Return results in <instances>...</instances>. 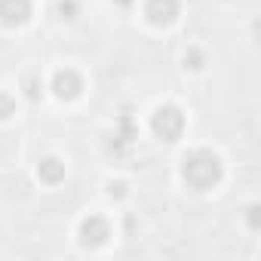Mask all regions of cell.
<instances>
[{
    "mask_svg": "<svg viewBox=\"0 0 261 261\" xmlns=\"http://www.w3.org/2000/svg\"><path fill=\"white\" fill-rule=\"evenodd\" d=\"M181 175L188 181V188L194 191H209L221 181V160L212 154V151H191L185 160H181Z\"/></svg>",
    "mask_w": 261,
    "mask_h": 261,
    "instance_id": "obj_1",
    "label": "cell"
},
{
    "mask_svg": "<svg viewBox=\"0 0 261 261\" xmlns=\"http://www.w3.org/2000/svg\"><path fill=\"white\" fill-rule=\"evenodd\" d=\"M151 126H154V133H157L163 142H178L181 133H185V114H181L175 105H163V108H157Z\"/></svg>",
    "mask_w": 261,
    "mask_h": 261,
    "instance_id": "obj_2",
    "label": "cell"
},
{
    "mask_svg": "<svg viewBox=\"0 0 261 261\" xmlns=\"http://www.w3.org/2000/svg\"><path fill=\"white\" fill-rule=\"evenodd\" d=\"M31 19V0H0V22L7 28H19Z\"/></svg>",
    "mask_w": 261,
    "mask_h": 261,
    "instance_id": "obj_3",
    "label": "cell"
},
{
    "mask_svg": "<svg viewBox=\"0 0 261 261\" xmlns=\"http://www.w3.org/2000/svg\"><path fill=\"white\" fill-rule=\"evenodd\" d=\"M108 237H111V227H108V221H105L101 215H89V218L80 224V243L89 246V249L101 246Z\"/></svg>",
    "mask_w": 261,
    "mask_h": 261,
    "instance_id": "obj_4",
    "label": "cell"
},
{
    "mask_svg": "<svg viewBox=\"0 0 261 261\" xmlns=\"http://www.w3.org/2000/svg\"><path fill=\"white\" fill-rule=\"evenodd\" d=\"M145 16L154 25H172L178 19V0H148Z\"/></svg>",
    "mask_w": 261,
    "mask_h": 261,
    "instance_id": "obj_5",
    "label": "cell"
},
{
    "mask_svg": "<svg viewBox=\"0 0 261 261\" xmlns=\"http://www.w3.org/2000/svg\"><path fill=\"white\" fill-rule=\"evenodd\" d=\"M53 89H56L59 98H77V95L83 92V80H80L74 71H59V74L53 77Z\"/></svg>",
    "mask_w": 261,
    "mask_h": 261,
    "instance_id": "obj_6",
    "label": "cell"
},
{
    "mask_svg": "<svg viewBox=\"0 0 261 261\" xmlns=\"http://www.w3.org/2000/svg\"><path fill=\"white\" fill-rule=\"evenodd\" d=\"M37 175H40V181H46V185H59V181L65 178V163H62L59 157H43L40 166H37Z\"/></svg>",
    "mask_w": 261,
    "mask_h": 261,
    "instance_id": "obj_7",
    "label": "cell"
},
{
    "mask_svg": "<svg viewBox=\"0 0 261 261\" xmlns=\"http://www.w3.org/2000/svg\"><path fill=\"white\" fill-rule=\"evenodd\" d=\"M13 114H16V101H13L10 95L0 92V120H7V117H13Z\"/></svg>",
    "mask_w": 261,
    "mask_h": 261,
    "instance_id": "obj_8",
    "label": "cell"
},
{
    "mask_svg": "<svg viewBox=\"0 0 261 261\" xmlns=\"http://www.w3.org/2000/svg\"><path fill=\"white\" fill-rule=\"evenodd\" d=\"M200 62H203V56H200V53H194V49L185 56V65H188V68H200Z\"/></svg>",
    "mask_w": 261,
    "mask_h": 261,
    "instance_id": "obj_9",
    "label": "cell"
},
{
    "mask_svg": "<svg viewBox=\"0 0 261 261\" xmlns=\"http://www.w3.org/2000/svg\"><path fill=\"white\" fill-rule=\"evenodd\" d=\"M25 86H28V95H31V98H37V95H40V89H37V83H34L31 77L25 80Z\"/></svg>",
    "mask_w": 261,
    "mask_h": 261,
    "instance_id": "obj_10",
    "label": "cell"
},
{
    "mask_svg": "<svg viewBox=\"0 0 261 261\" xmlns=\"http://www.w3.org/2000/svg\"><path fill=\"white\" fill-rule=\"evenodd\" d=\"M249 224H252V227H258V206H252V209H249Z\"/></svg>",
    "mask_w": 261,
    "mask_h": 261,
    "instance_id": "obj_11",
    "label": "cell"
},
{
    "mask_svg": "<svg viewBox=\"0 0 261 261\" xmlns=\"http://www.w3.org/2000/svg\"><path fill=\"white\" fill-rule=\"evenodd\" d=\"M111 197H123V185H120V181L111 185Z\"/></svg>",
    "mask_w": 261,
    "mask_h": 261,
    "instance_id": "obj_12",
    "label": "cell"
}]
</instances>
